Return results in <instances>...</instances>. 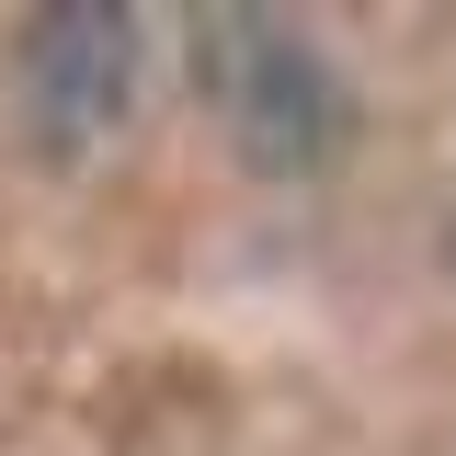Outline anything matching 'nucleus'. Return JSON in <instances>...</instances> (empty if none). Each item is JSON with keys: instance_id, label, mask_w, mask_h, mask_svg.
Returning a JSON list of instances; mask_svg holds the SVG:
<instances>
[{"instance_id": "2", "label": "nucleus", "mask_w": 456, "mask_h": 456, "mask_svg": "<svg viewBox=\"0 0 456 456\" xmlns=\"http://www.w3.org/2000/svg\"><path fill=\"white\" fill-rule=\"evenodd\" d=\"M23 92H35V137H46V149L114 137V114L137 92V12H114V0L46 12L35 46H23Z\"/></svg>"}, {"instance_id": "1", "label": "nucleus", "mask_w": 456, "mask_h": 456, "mask_svg": "<svg viewBox=\"0 0 456 456\" xmlns=\"http://www.w3.org/2000/svg\"><path fill=\"white\" fill-rule=\"evenodd\" d=\"M228 46L206 57L217 69V103L240 126V149L263 171H320L342 149V80L320 69V46L297 23H263V12H217Z\"/></svg>"}]
</instances>
